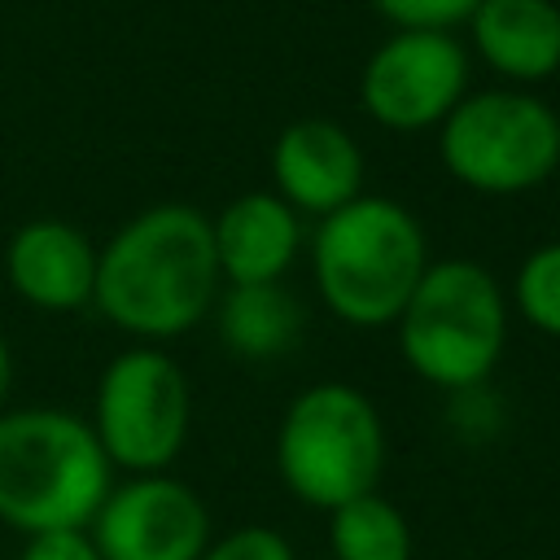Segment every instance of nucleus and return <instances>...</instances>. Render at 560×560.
<instances>
[{"instance_id":"obj_1","label":"nucleus","mask_w":560,"mask_h":560,"mask_svg":"<svg viewBox=\"0 0 560 560\" xmlns=\"http://www.w3.org/2000/svg\"><path fill=\"white\" fill-rule=\"evenodd\" d=\"M219 289L210 214L184 201H158L96 249L92 311L131 341L162 346L210 319Z\"/></svg>"},{"instance_id":"obj_2","label":"nucleus","mask_w":560,"mask_h":560,"mask_svg":"<svg viewBox=\"0 0 560 560\" xmlns=\"http://www.w3.org/2000/svg\"><path fill=\"white\" fill-rule=\"evenodd\" d=\"M429 262L420 219L394 197L359 192L341 210L315 219L311 280L319 302L350 328L398 324Z\"/></svg>"},{"instance_id":"obj_3","label":"nucleus","mask_w":560,"mask_h":560,"mask_svg":"<svg viewBox=\"0 0 560 560\" xmlns=\"http://www.w3.org/2000/svg\"><path fill=\"white\" fill-rule=\"evenodd\" d=\"M114 486L88 416L66 407L0 411V525L31 534L88 529Z\"/></svg>"},{"instance_id":"obj_4","label":"nucleus","mask_w":560,"mask_h":560,"mask_svg":"<svg viewBox=\"0 0 560 560\" xmlns=\"http://www.w3.org/2000/svg\"><path fill=\"white\" fill-rule=\"evenodd\" d=\"M394 328L402 363L424 385L459 394L486 385L508 350V293L490 267L438 258L424 267Z\"/></svg>"},{"instance_id":"obj_5","label":"nucleus","mask_w":560,"mask_h":560,"mask_svg":"<svg viewBox=\"0 0 560 560\" xmlns=\"http://www.w3.org/2000/svg\"><path fill=\"white\" fill-rule=\"evenodd\" d=\"M276 472L315 512L376 490L385 472V420L376 402L350 381H315L293 394L276 424Z\"/></svg>"},{"instance_id":"obj_6","label":"nucleus","mask_w":560,"mask_h":560,"mask_svg":"<svg viewBox=\"0 0 560 560\" xmlns=\"http://www.w3.org/2000/svg\"><path fill=\"white\" fill-rule=\"evenodd\" d=\"M438 153L455 184L481 197H516L560 166V114L521 88L468 92L438 127Z\"/></svg>"},{"instance_id":"obj_7","label":"nucleus","mask_w":560,"mask_h":560,"mask_svg":"<svg viewBox=\"0 0 560 560\" xmlns=\"http://www.w3.org/2000/svg\"><path fill=\"white\" fill-rule=\"evenodd\" d=\"M88 424L114 472H171L192 429L184 368L149 341L118 350L96 376Z\"/></svg>"},{"instance_id":"obj_8","label":"nucleus","mask_w":560,"mask_h":560,"mask_svg":"<svg viewBox=\"0 0 560 560\" xmlns=\"http://www.w3.org/2000/svg\"><path fill=\"white\" fill-rule=\"evenodd\" d=\"M468 96V52L451 31H394L359 74V101L385 131H429Z\"/></svg>"},{"instance_id":"obj_9","label":"nucleus","mask_w":560,"mask_h":560,"mask_svg":"<svg viewBox=\"0 0 560 560\" xmlns=\"http://www.w3.org/2000/svg\"><path fill=\"white\" fill-rule=\"evenodd\" d=\"M88 534L101 560H197L210 534V508L171 472H131L109 486Z\"/></svg>"},{"instance_id":"obj_10","label":"nucleus","mask_w":560,"mask_h":560,"mask_svg":"<svg viewBox=\"0 0 560 560\" xmlns=\"http://www.w3.org/2000/svg\"><path fill=\"white\" fill-rule=\"evenodd\" d=\"M271 179L298 214L324 219L363 192V149L341 122L298 118L271 144Z\"/></svg>"},{"instance_id":"obj_11","label":"nucleus","mask_w":560,"mask_h":560,"mask_svg":"<svg viewBox=\"0 0 560 560\" xmlns=\"http://www.w3.org/2000/svg\"><path fill=\"white\" fill-rule=\"evenodd\" d=\"M96 249L101 245L66 219H31L4 245V280L26 306L70 315L92 306Z\"/></svg>"},{"instance_id":"obj_12","label":"nucleus","mask_w":560,"mask_h":560,"mask_svg":"<svg viewBox=\"0 0 560 560\" xmlns=\"http://www.w3.org/2000/svg\"><path fill=\"white\" fill-rule=\"evenodd\" d=\"M223 284L284 280L302 254V214L276 192H241L210 214Z\"/></svg>"},{"instance_id":"obj_13","label":"nucleus","mask_w":560,"mask_h":560,"mask_svg":"<svg viewBox=\"0 0 560 560\" xmlns=\"http://www.w3.org/2000/svg\"><path fill=\"white\" fill-rule=\"evenodd\" d=\"M472 44L508 83H542L560 70V4L556 0H477Z\"/></svg>"},{"instance_id":"obj_14","label":"nucleus","mask_w":560,"mask_h":560,"mask_svg":"<svg viewBox=\"0 0 560 560\" xmlns=\"http://www.w3.org/2000/svg\"><path fill=\"white\" fill-rule=\"evenodd\" d=\"M214 328L228 354L245 363H271L289 354L306 328L302 302L284 289V280L271 284H228L214 302Z\"/></svg>"},{"instance_id":"obj_15","label":"nucleus","mask_w":560,"mask_h":560,"mask_svg":"<svg viewBox=\"0 0 560 560\" xmlns=\"http://www.w3.org/2000/svg\"><path fill=\"white\" fill-rule=\"evenodd\" d=\"M332 560H411V525L394 499L368 490L328 512Z\"/></svg>"},{"instance_id":"obj_16","label":"nucleus","mask_w":560,"mask_h":560,"mask_svg":"<svg viewBox=\"0 0 560 560\" xmlns=\"http://www.w3.org/2000/svg\"><path fill=\"white\" fill-rule=\"evenodd\" d=\"M508 302L534 332L560 341V241H542L521 258Z\"/></svg>"},{"instance_id":"obj_17","label":"nucleus","mask_w":560,"mask_h":560,"mask_svg":"<svg viewBox=\"0 0 560 560\" xmlns=\"http://www.w3.org/2000/svg\"><path fill=\"white\" fill-rule=\"evenodd\" d=\"M197 560H298L293 542L271 525H236L223 538H210Z\"/></svg>"},{"instance_id":"obj_18","label":"nucleus","mask_w":560,"mask_h":560,"mask_svg":"<svg viewBox=\"0 0 560 560\" xmlns=\"http://www.w3.org/2000/svg\"><path fill=\"white\" fill-rule=\"evenodd\" d=\"M398 31H451L472 18L477 0H372Z\"/></svg>"},{"instance_id":"obj_19","label":"nucleus","mask_w":560,"mask_h":560,"mask_svg":"<svg viewBox=\"0 0 560 560\" xmlns=\"http://www.w3.org/2000/svg\"><path fill=\"white\" fill-rule=\"evenodd\" d=\"M18 560H101V551L88 529H52V534H31Z\"/></svg>"},{"instance_id":"obj_20","label":"nucleus","mask_w":560,"mask_h":560,"mask_svg":"<svg viewBox=\"0 0 560 560\" xmlns=\"http://www.w3.org/2000/svg\"><path fill=\"white\" fill-rule=\"evenodd\" d=\"M9 389H13V350H9V341L0 337V411L9 407Z\"/></svg>"},{"instance_id":"obj_21","label":"nucleus","mask_w":560,"mask_h":560,"mask_svg":"<svg viewBox=\"0 0 560 560\" xmlns=\"http://www.w3.org/2000/svg\"><path fill=\"white\" fill-rule=\"evenodd\" d=\"M556 4H560V0H556Z\"/></svg>"}]
</instances>
